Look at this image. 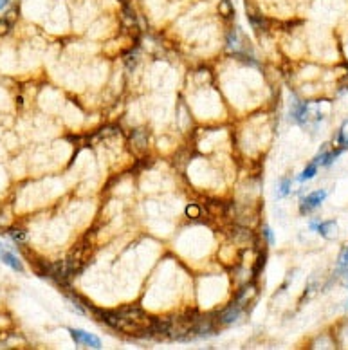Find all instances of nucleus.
I'll return each mask as SVG.
<instances>
[{"mask_svg":"<svg viewBox=\"0 0 348 350\" xmlns=\"http://www.w3.org/2000/svg\"><path fill=\"white\" fill-rule=\"evenodd\" d=\"M132 143L135 148L139 150H144V146L148 143V134L144 132V128H137V130H134L132 134Z\"/></svg>","mask_w":348,"mask_h":350,"instance_id":"obj_7","label":"nucleus"},{"mask_svg":"<svg viewBox=\"0 0 348 350\" xmlns=\"http://www.w3.org/2000/svg\"><path fill=\"white\" fill-rule=\"evenodd\" d=\"M11 26H13V22L9 20L7 17H4L2 20H0V36L2 34H7V31L11 29Z\"/></svg>","mask_w":348,"mask_h":350,"instance_id":"obj_12","label":"nucleus"},{"mask_svg":"<svg viewBox=\"0 0 348 350\" xmlns=\"http://www.w3.org/2000/svg\"><path fill=\"white\" fill-rule=\"evenodd\" d=\"M264 266H266V253L260 256L258 262H256V267H254V276H258L260 269H264Z\"/></svg>","mask_w":348,"mask_h":350,"instance_id":"obj_14","label":"nucleus"},{"mask_svg":"<svg viewBox=\"0 0 348 350\" xmlns=\"http://www.w3.org/2000/svg\"><path fill=\"white\" fill-rule=\"evenodd\" d=\"M328 197V191L326 189H316V191H312L310 195H307L303 200H301V204H299V212L301 213H309L312 212L314 208H318V206L323 202V200Z\"/></svg>","mask_w":348,"mask_h":350,"instance_id":"obj_2","label":"nucleus"},{"mask_svg":"<svg viewBox=\"0 0 348 350\" xmlns=\"http://www.w3.org/2000/svg\"><path fill=\"white\" fill-rule=\"evenodd\" d=\"M337 274L341 276L343 284L348 285V245L343 247L341 255L337 258Z\"/></svg>","mask_w":348,"mask_h":350,"instance_id":"obj_5","label":"nucleus"},{"mask_svg":"<svg viewBox=\"0 0 348 350\" xmlns=\"http://www.w3.org/2000/svg\"><path fill=\"white\" fill-rule=\"evenodd\" d=\"M316 172H318V164H316V162H310L309 166L303 170V173H301V175L298 177V181H299V183H303V181H309V179L314 177Z\"/></svg>","mask_w":348,"mask_h":350,"instance_id":"obj_9","label":"nucleus"},{"mask_svg":"<svg viewBox=\"0 0 348 350\" xmlns=\"http://www.w3.org/2000/svg\"><path fill=\"white\" fill-rule=\"evenodd\" d=\"M7 4H9V0H0V9H4Z\"/></svg>","mask_w":348,"mask_h":350,"instance_id":"obj_17","label":"nucleus"},{"mask_svg":"<svg viewBox=\"0 0 348 350\" xmlns=\"http://www.w3.org/2000/svg\"><path fill=\"white\" fill-rule=\"evenodd\" d=\"M69 334H71V338L74 339V343L80 345V347H83V345H85V347H90V349H100L101 347L100 338L85 332L81 328H69Z\"/></svg>","mask_w":348,"mask_h":350,"instance_id":"obj_1","label":"nucleus"},{"mask_svg":"<svg viewBox=\"0 0 348 350\" xmlns=\"http://www.w3.org/2000/svg\"><path fill=\"white\" fill-rule=\"evenodd\" d=\"M264 235H266L267 240H269L271 244H272V242H274V239H272V233H271V229H269V228H264Z\"/></svg>","mask_w":348,"mask_h":350,"instance_id":"obj_16","label":"nucleus"},{"mask_svg":"<svg viewBox=\"0 0 348 350\" xmlns=\"http://www.w3.org/2000/svg\"><path fill=\"white\" fill-rule=\"evenodd\" d=\"M336 220H326V222H320V224H310V228L316 229L321 237H325V239H332V235L336 233L334 229H336Z\"/></svg>","mask_w":348,"mask_h":350,"instance_id":"obj_6","label":"nucleus"},{"mask_svg":"<svg viewBox=\"0 0 348 350\" xmlns=\"http://www.w3.org/2000/svg\"><path fill=\"white\" fill-rule=\"evenodd\" d=\"M0 262H4L6 266H9L13 269V271H18L22 272L24 271V266L22 262L18 260L17 256L13 255L11 251H7L6 247H2V244H0Z\"/></svg>","mask_w":348,"mask_h":350,"instance_id":"obj_4","label":"nucleus"},{"mask_svg":"<svg viewBox=\"0 0 348 350\" xmlns=\"http://www.w3.org/2000/svg\"><path fill=\"white\" fill-rule=\"evenodd\" d=\"M337 145H341L343 150L348 148V119L341 125L339 134H337Z\"/></svg>","mask_w":348,"mask_h":350,"instance_id":"obj_8","label":"nucleus"},{"mask_svg":"<svg viewBox=\"0 0 348 350\" xmlns=\"http://www.w3.org/2000/svg\"><path fill=\"white\" fill-rule=\"evenodd\" d=\"M7 233H9V237H11L13 240H18V242H24V240H26V237H27V235H26V231H22V229H9V231H7Z\"/></svg>","mask_w":348,"mask_h":350,"instance_id":"obj_11","label":"nucleus"},{"mask_svg":"<svg viewBox=\"0 0 348 350\" xmlns=\"http://www.w3.org/2000/svg\"><path fill=\"white\" fill-rule=\"evenodd\" d=\"M186 215L191 218H197L200 217V208L197 204H189L188 208H186Z\"/></svg>","mask_w":348,"mask_h":350,"instance_id":"obj_13","label":"nucleus"},{"mask_svg":"<svg viewBox=\"0 0 348 350\" xmlns=\"http://www.w3.org/2000/svg\"><path fill=\"white\" fill-rule=\"evenodd\" d=\"M240 312H242V305L238 303V301H235L233 305H229L224 312H220V316L216 318L218 320V323L220 325H229V323L237 322L238 316H240Z\"/></svg>","mask_w":348,"mask_h":350,"instance_id":"obj_3","label":"nucleus"},{"mask_svg":"<svg viewBox=\"0 0 348 350\" xmlns=\"http://www.w3.org/2000/svg\"><path fill=\"white\" fill-rule=\"evenodd\" d=\"M218 13H220L222 17H231L233 15V6L229 0H222L220 4H218Z\"/></svg>","mask_w":348,"mask_h":350,"instance_id":"obj_10","label":"nucleus"},{"mask_svg":"<svg viewBox=\"0 0 348 350\" xmlns=\"http://www.w3.org/2000/svg\"><path fill=\"white\" fill-rule=\"evenodd\" d=\"M343 307H345V309H348V300L345 301V305H343Z\"/></svg>","mask_w":348,"mask_h":350,"instance_id":"obj_18","label":"nucleus"},{"mask_svg":"<svg viewBox=\"0 0 348 350\" xmlns=\"http://www.w3.org/2000/svg\"><path fill=\"white\" fill-rule=\"evenodd\" d=\"M289 191H291V181L287 179V181H283V183H282V188H280V193H278V195H280V197H283V195H287Z\"/></svg>","mask_w":348,"mask_h":350,"instance_id":"obj_15","label":"nucleus"}]
</instances>
